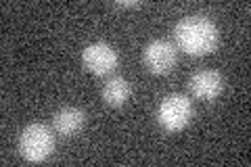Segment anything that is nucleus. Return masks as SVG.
I'll return each mask as SVG.
<instances>
[{
	"mask_svg": "<svg viewBox=\"0 0 251 167\" xmlns=\"http://www.w3.org/2000/svg\"><path fill=\"white\" fill-rule=\"evenodd\" d=\"M115 6H120V9H136V6H143V2H115Z\"/></svg>",
	"mask_w": 251,
	"mask_h": 167,
	"instance_id": "9",
	"label": "nucleus"
},
{
	"mask_svg": "<svg viewBox=\"0 0 251 167\" xmlns=\"http://www.w3.org/2000/svg\"><path fill=\"white\" fill-rule=\"evenodd\" d=\"M54 150V134L44 123H29L19 136V153L29 163L46 161Z\"/></svg>",
	"mask_w": 251,
	"mask_h": 167,
	"instance_id": "2",
	"label": "nucleus"
},
{
	"mask_svg": "<svg viewBox=\"0 0 251 167\" xmlns=\"http://www.w3.org/2000/svg\"><path fill=\"white\" fill-rule=\"evenodd\" d=\"M176 48L191 57H207L218 48L220 34L216 23L205 15H186L174 25Z\"/></svg>",
	"mask_w": 251,
	"mask_h": 167,
	"instance_id": "1",
	"label": "nucleus"
},
{
	"mask_svg": "<svg viewBox=\"0 0 251 167\" xmlns=\"http://www.w3.org/2000/svg\"><path fill=\"white\" fill-rule=\"evenodd\" d=\"M195 115L193 100L184 94H168L163 96L157 107V123L166 132H180L184 130Z\"/></svg>",
	"mask_w": 251,
	"mask_h": 167,
	"instance_id": "3",
	"label": "nucleus"
},
{
	"mask_svg": "<svg viewBox=\"0 0 251 167\" xmlns=\"http://www.w3.org/2000/svg\"><path fill=\"white\" fill-rule=\"evenodd\" d=\"M176 46L168 40H151L143 50V63L153 75H168L176 65Z\"/></svg>",
	"mask_w": 251,
	"mask_h": 167,
	"instance_id": "4",
	"label": "nucleus"
},
{
	"mask_svg": "<svg viewBox=\"0 0 251 167\" xmlns=\"http://www.w3.org/2000/svg\"><path fill=\"white\" fill-rule=\"evenodd\" d=\"M117 52L107 42L88 44L82 52V63L92 75H109L117 67Z\"/></svg>",
	"mask_w": 251,
	"mask_h": 167,
	"instance_id": "5",
	"label": "nucleus"
},
{
	"mask_svg": "<svg viewBox=\"0 0 251 167\" xmlns=\"http://www.w3.org/2000/svg\"><path fill=\"white\" fill-rule=\"evenodd\" d=\"M132 94V86L126 77H109L103 86V100L109 107H122Z\"/></svg>",
	"mask_w": 251,
	"mask_h": 167,
	"instance_id": "8",
	"label": "nucleus"
},
{
	"mask_svg": "<svg viewBox=\"0 0 251 167\" xmlns=\"http://www.w3.org/2000/svg\"><path fill=\"white\" fill-rule=\"evenodd\" d=\"M188 88L199 100H216L224 90V77L216 69H201L188 79Z\"/></svg>",
	"mask_w": 251,
	"mask_h": 167,
	"instance_id": "6",
	"label": "nucleus"
},
{
	"mask_svg": "<svg viewBox=\"0 0 251 167\" xmlns=\"http://www.w3.org/2000/svg\"><path fill=\"white\" fill-rule=\"evenodd\" d=\"M84 121H86V115L77 107H63L52 117L54 132L63 138H72L75 134H80L84 128Z\"/></svg>",
	"mask_w": 251,
	"mask_h": 167,
	"instance_id": "7",
	"label": "nucleus"
}]
</instances>
